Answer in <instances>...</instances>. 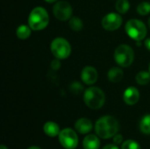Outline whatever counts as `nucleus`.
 Wrapping results in <instances>:
<instances>
[{
	"label": "nucleus",
	"mask_w": 150,
	"mask_h": 149,
	"mask_svg": "<svg viewBox=\"0 0 150 149\" xmlns=\"http://www.w3.org/2000/svg\"><path fill=\"white\" fill-rule=\"evenodd\" d=\"M120 128L118 120L112 116L100 118L95 126L96 133L102 139H110L117 134Z\"/></svg>",
	"instance_id": "obj_1"
},
{
	"label": "nucleus",
	"mask_w": 150,
	"mask_h": 149,
	"mask_svg": "<svg viewBox=\"0 0 150 149\" xmlns=\"http://www.w3.org/2000/svg\"><path fill=\"white\" fill-rule=\"evenodd\" d=\"M49 23V16L47 11L40 6L35 7L28 17V25L32 30L40 31L47 26Z\"/></svg>",
	"instance_id": "obj_2"
},
{
	"label": "nucleus",
	"mask_w": 150,
	"mask_h": 149,
	"mask_svg": "<svg viewBox=\"0 0 150 149\" xmlns=\"http://www.w3.org/2000/svg\"><path fill=\"white\" fill-rule=\"evenodd\" d=\"M85 105L94 110L101 108L105 101V96L102 90L98 87H91L87 89L83 95Z\"/></svg>",
	"instance_id": "obj_3"
},
{
	"label": "nucleus",
	"mask_w": 150,
	"mask_h": 149,
	"mask_svg": "<svg viewBox=\"0 0 150 149\" xmlns=\"http://www.w3.org/2000/svg\"><path fill=\"white\" fill-rule=\"evenodd\" d=\"M125 28L127 35L137 41L142 40L147 35V27L145 24L136 18L128 20Z\"/></svg>",
	"instance_id": "obj_4"
},
{
	"label": "nucleus",
	"mask_w": 150,
	"mask_h": 149,
	"mask_svg": "<svg viewBox=\"0 0 150 149\" xmlns=\"http://www.w3.org/2000/svg\"><path fill=\"white\" fill-rule=\"evenodd\" d=\"M114 59L120 67H129L134 60V50L128 45H120L115 50Z\"/></svg>",
	"instance_id": "obj_5"
},
{
	"label": "nucleus",
	"mask_w": 150,
	"mask_h": 149,
	"mask_svg": "<svg viewBox=\"0 0 150 149\" xmlns=\"http://www.w3.org/2000/svg\"><path fill=\"white\" fill-rule=\"evenodd\" d=\"M51 52L56 59L63 60L69 56L71 47L63 38H56L51 43Z\"/></svg>",
	"instance_id": "obj_6"
},
{
	"label": "nucleus",
	"mask_w": 150,
	"mask_h": 149,
	"mask_svg": "<svg viewBox=\"0 0 150 149\" xmlns=\"http://www.w3.org/2000/svg\"><path fill=\"white\" fill-rule=\"evenodd\" d=\"M61 145L66 149H75L78 144V137L76 132L70 128H65L59 133Z\"/></svg>",
	"instance_id": "obj_7"
},
{
	"label": "nucleus",
	"mask_w": 150,
	"mask_h": 149,
	"mask_svg": "<svg viewBox=\"0 0 150 149\" xmlns=\"http://www.w3.org/2000/svg\"><path fill=\"white\" fill-rule=\"evenodd\" d=\"M53 12L57 19L65 21L70 18L72 15V7L67 1H59L54 4Z\"/></svg>",
	"instance_id": "obj_8"
},
{
	"label": "nucleus",
	"mask_w": 150,
	"mask_h": 149,
	"mask_svg": "<svg viewBox=\"0 0 150 149\" xmlns=\"http://www.w3.org/2000/svg\"><path fill=\"white\" fill-rule=\"evenodd\" d=\"M122 24V18L120 14L111 12L105 15L102 19V26L107 31H115Z\"/></svg>",
	"instance_id": "obj_9"
},
{
	"label": "nucleus",
	"mask_w": 150,
	"mask_h": 149,
	"mask_svg": "<svg viewBox=\"0 0 150 149\" xmlns=\"http://www.w3.org/2000/svg\"><path fill=\"white\" fill-rule=\"evenodd\" d=\"M98 71L96 70V68H94L93 67H85L81 74V78L82 81L87 84V85H91L94 84L97 80H98Z\"/></svg>",
	"instance_id": "obj_10"
},
{
	"label": "nucleus",
	"mask_w": 150,
	"mask_h": 149,
	"mask_svg": "<svg viewBox=\"0 0 150 149\" xmlns=\"http://www.w3.org/2000/svg\"><path fill=\"white\" fill-rule=\"evenodd\" d=\"M123 98L127 105H134L140 99V92L135 87H129L125 90Z\"/></svg>",
	"instance_id": "obj_11"
},
{
	"label": "nucleus",
	"mask_w": 150,
	"mask_h": 149,
	"mask_svg": "<svg viewBox=\"0 0 150 149\" xmlns=\"http://www.w3.org/2000/svg\"><path fill=\"white\" fill-rule=\"evenodd\" d=\"M75 128L78 133H80L82 134H86L91 131L92 123L90 119H85V118H82L76 122Z\"/></svg>",
	"instance_id": "obj_12"
},
{
	"label": "nucleus",
	"mask_w": 150,
	"mask_h": 149,
	"mask_svg": "<svg viewBox=\"0 0 150 149\" xmlns=\"http://www.w3.org/2000/svg\"><path fill=\"white\" fill-rule=\"evenodd\" d=\"M100 146V141L98 138L94 134H90L86 136L83 141V147L84 149H98Z\"/></svg>",
	"instance_id": "obj_13"
},
{
	"label": "nucleus",
	"mask_w": 150,
	"mask_h": 149,
	"mask_svg": "<svg viewBox=\"0 0 150 149\" xmlns=\"http://www.w3.org/2000/svg\"><path fill=\"white\" fill-rule=\"evenodd\" d=\"M44 132L45 133L49 136V137H55L57 135H59L60 133V128L59 126L52 121H48L44 125Z\"/></svg>",
	"instance_id": "obj_14"
},
{
	"label": "nucleus",
	"mask_w": 150,
	"mask_h": 149,
	"mask_svg": "<svg viewBox=\"0 0 150 149\" xmlns=\"http://www.w3.org/2000/svg\"><path fill=\"white\" fill-rule=\"evenodd\" d=\"M124 73L120 68H112L108 71V79L112 83H119L122 80Z\"/></svg>",
	"instance_id": "obj_15"
},
{
	"label": "nucleus",
	"mask_w": 150,
	"mask_h": 149,
	"mask_svg": "<svg viewBox=\"0 0 150 149\" xmlns=\"http://www.w3.org/2000/svg\"><path fill=\"white\" fill-rule=\"evenodd\" d=\"M31 27L29 25H19L16 31V34L18 36V39L20 40H25L27 38H29V36L31 35Z\"/></svg>",
	"instance_id": "obj_16"
},
{
	"label": "nucleus",
	"mask_w": 150,
	"mask_h": 149,
	"mask_svg": "<svg viewBox=\"0 0 150 149\" xmlns=\"http://www.w3.org/2000/svg\"><path fill=\"white\" fill-rule=\"evenodd\" d=\"M136 82L140 85H146L150 82V72L141 71L136 76Z\"/></svg>",
	"instance_id": "obj_17"
},
{
	"label": "nucleus",
	"mask_w": 150,
	"mask_h": 149,
	"mask_svg": "<svg viewBox=\"0 0 150 149\" xmlns=\"http://www.w3.org/2000/svg\"><path fill=\"white\" fill-rule=\"evenodd\" d=\"M141 131L145 134H150V114L144 116L140 123Z\"/></svg>",
	"instance_id": "obj_18"
},
{
	"label": "nucleus",
	"mask_w": 150,
	"mask_h": 149,
	"mask_svg": "<svg viewBox=\"0 0 150 149\" xmlns=\"http://www.w3.org/2000/svg\"><path fill=\"white\" fill-rule=\"evenodd\" d=\"M130 8V4L127 0H118L116 3V9L120 13H126Z\"/></svg>",
	"instance_id": "obj_19"
},
{
	"label": "nucleus",
	"mask_w": 150,
	"mask_h": 149,
	"mask_svg": "<svg viewBox=\"0 0 150 149\" xmlns=\"http://www.w3.org/2000/svg\"><path fill=\"white\" fill-rule=\"evenodd\" d=\"M69 25L70 28L73 31H80L83 28V22H82V20L79 18H76V17L71 18L70 20H69Z\"/></svg>",
	"instance_id": "obj_20"
},
{
	"label": "nucleus",
	"mask_w": 150,
	"mask_h": 149,
	"mask_svg": "<svg viewBox=\"0 0 150 149\" xmlns=\"http://www.w3.org/2000/svg\"><path fill=\"white\" fill-rule=\"evenodd\" d=\"M137 11L140 15L145 16L150 12V4L148 2L141 3L137 7Z\"/></svg>",
	"instance_id": "obj_21"
},
{
	"label": "nucleus",
	"mask_w": 150,
	"mask_h": 149,
	"mask_svg": "<svg viewBox=\"0 0 150 149\" xmlns=\"http://www.w3.org/2000/svg\"><path fill=\"white\" fill-rule=\"evenodd\" d=\"M121 149H141V146L138 142L133 140H128L123 143Z\"/></svg>",
	"instance_id": "obj_22"
},
{
	"label": "nucleus",
	"mask_w": 150,
	"mask_h": 149,
	"mask_svg": "<svg viewBox=\"0 0 150 149\" xmlns=\"http://www.w3.org/2000/svg\"><path fill=\"white\" fill-rule=\"evenodd\" d=\"M122 141H123L122 135H120V134H115V135L113 136V142H114V144L120 145V144L122 142Z\"/></svg>",
	"instance_id": "obj_23"
},
{
	"label": "nucleus",
	"mask_w": 150,
	"mask_h": 149,
	"mask_svg": "<svg viewBox=\"0 0 150 149\" xmlns=\"http://www.w3.org/2000/svg\"><path fill=\"white\" fill-rule=\"evenodd\" d=\"M103 149H119V148L117 147L116 144H113V145H112V144H109V145L104 147Z\"/></svg>",
	"instance_id": "obj_24"
},
{
	"label": "nucleus",
	"mask_w": 150,
	"mask_h": 149,
	"mask_svg": "<svg viewBox=\"0 0 150 149\" xmlns=\"http://www.w3.org/2000/svg\"><path fill=\"white\" fill-rule=\"evenodd\" d=\"M145 46H146V47L148 48V50L150 51V39L146 40V41H145Z\"/></svg>",
	"instance_id": "obj_25"
},
{
	"label": "nucleus",
	"mask_w": 150,
	"mask_h": 149,
	"mask_svg": "<svg viewBox=\"0 0 150 149\" xmlns=\"http://www.w3.org/2000/svg\"><path fill=\"white\" fill-rule=\"evenodd\" d=\"M46 2H47V3H54V2H55V1H57V0H45Z\"/></svg>",
	"instance_id": "obj_26"
},
{
	"label": "nucleus",
	"mask_w": 150,
	"mask_h": 149,
	"mask_svg": "<svg viewBox=\"0 0 150 149\" xmlns=\"http://www.w3.org/2000/svg\"><path fill=\"white\" fill-rule=\"evenodd\" d=\"M0 149H8L4 145H1V147H0Z\"/></svg>",
	"instance_id": "obj_27"
},
{
	"label": "nucleus",
	"mask_w": 150,
	"mask_h": 149,
	"mask_svg": "<svg viewBox=\"0 0 150 149\" xmlns=\"http://www.w3.org/2000/svg\"><path fill=\"white\" fill-rule=\"evenodd\" d=\"M28 149H40V148H38V147H31V148H29Z\"/></svg>",
	"instance_id": "obj_28"
},
{
	"label": "nucleus",
	"mask_w": 150,
	"mask_h": 149,
	"mask_svg": "<svg viewBox=\"0 0 150 149\" xmlns=\"http://www.w3.org/2000/svg\"><path fill=\"white\" fill-rule=\"evenodd\" d=\"M149 28H150V18H149Z\"/></svg>",
	"instance_id": "obj_29"
},
{
	"label": "nucleus",
	"mask_w": 150,
	"mask_h": 149,
	"mask_svg": "<svg viewBox=\"0 0 150 149\" xmlns=\"http://www.w3.org/2000/svg\"><path fill=\"white\" fill-rule=\"evenodd\" d=\"M149 72H150V64H149Z\"/></svg>",
	"instance_id": "obj_30"
}]
</instances>
